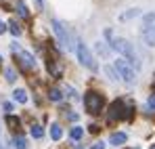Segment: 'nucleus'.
<instances>
[{"instance_id": "obj_29", "label": "nucleus", "mask_w": 155, "mask_h": 149, "mask_svg": "<svg viewBox=\"0 0 155 149\" xmlns=\"http://www.w3.org/2000/svg\"><path fill=\"white\" fill-rule=\"evenodd\" d=\"M67 118H69V120H78V113H74V111H71V113H67Z\"/></svg>"}, {"instance_id": "obj_33", "label": "nucleus", "mask_w": 155, "mask_h": 149, "mask_svg": "<svg viewBox=\"0 0 155 149\" xmlns=\"http://www.w3.org/2000/svg\"><path fill=\"white\" fill-rule=\"evenodd\" d=\"M0 149H2V145H0Z\"/></svg>"}, {"instance_id": "obj_12", "label": "nucleus", "mask_w": 155, "mask_h": 149, "mask_svg": "<svg viewBox=\"0 0 155 149\" xmlns=\"http://www.w3.org/2000/svg\"><path fill=\"white\" fill-rule=\"evenodd\" d=\"M140 36H143V40H145L147 46H155V36L151 34V32H147V29L140 27Z\"/></svg>"}, {"instance_id": "obj_25", "label": "nucleus", "mask_w": 155, "mask_h": 149, "mask_svg": "<svg viewBox=\"0 0 155 149\" xmlns=\"http://www.w3.org/2000/svg\"><path fill=\"white\" fill-rule=\"evenodd\" d=\"M65 93H67L71 99H78V95H76V90H74V88H69V86H67V88H65Z\"/></svg>"}, {"instance_id": "obj_27", "label": "nucleus", "mask_w": 155, "mask_h": 149, "mask_svg": "<svg viewBox=\"0 0 155 149\" xmlns=\"http://www.w3.org/2000/svg\"><path fill=\"white\" fill-rule=\"evenodd\" d=\"M88 130H90V132H99V126H97V124H90V126H88Z\"/></svg>"}, {"instance_id": "obj_23", "label": "nucleus", "mask_w": 155, "mask_h": 149, "mask_svg": "<svg viewBox=\"0 0 155 149\" xmlns=\"http://www.w3.org/2000/svg\"><path fill=\"white\" fill-rule=\"evenodd\" d=\"M105 74L109 76V78H111V80H117V74H115V72H113V67H109V65H107V67H105Z\"/></svg>"}, {"instance_id": "obj_7", "label": "nucleus", "mask_w": 155, "mask_h": 149, "mask_svg": "<svg viewBox=\"0 0 155 149\" xmlns=\"http://www.w3.org/2000/svg\"><path fill=\"white\" fill-rule=\"evenodd\" d=\"M11 50H13V55L19 59V63H21L25 69H34V67H36V59H34L27 50H23L21 46H17V44H11Z\"/></svg>"}, {"instance_id": "obj_14", "label": "nucleus", "mask_w": 155, "mask_h": 149, "mask_svg": "<svg viewBox=\"0 0 155 149\" xmlns=\"http://www.w3.org/2000/svg\"><path fill=\"white\" fill-rule=\"evenodd\" d=\"M61 137H63V128L59 124H51V139L52 141H59Z\"/></svg>"}, {"instance_id": "obj_15", "label": "nucleus", "mask_w": 155, "mask_h": 149, "mask_svg": "<svg viewBox=\"0 0 155 149\" xmlns=\"http://www.w3.org/2000/svg\"><path fill=\"white\" fill-rule=\"evenodd\" d=\"M29 132H31L34 139H42V137H44V130H42V126H40V124H34Z\"/></svg>"}, {"instance_id": "obj_32", "label": "nucleus", "mask_w": 155, "mask_h": 149, "mask_svg": "<svg viewBox=\"0 0 155 149\" xmlns=\"http://www.w3.org/2000/svg\"><path fill=\"white\" fill-rule=\"evenodd\" d=\"M0 61H2V57H0Z\"/></svg>"}, {"instance_id": "obj_1", "label": "nucleus", "mask_w": 155, "mask_h": 149, "mask_svg": "<svg viewBox=\"0 0 155 149\" xmlns=\"http://www.w3.org/2000/svg\"><path fill=\"white\" fill-rule=\"evenodd\" d=\"M105 38L111 42V49L115 50V52H120L122 55V59L124 61H128L130 65L134 67V72H138L140 69V57H138V52L134 49V44L126 40V38H122V36H113V32L111 29H105Z\"/></svg>"}, {"instance_id": "obj_10", "label": "nucleus", "mask_w": 155, "mask_h": 149, "mask_svg": "<svg viewBox=\"0 0 155 149\" xmlns=\"http://www.w3.org/2000/svg\"><path fill=\"white\" fill-rule=\"evenodd\" d=\"M13 147H15V149H27V139H25V137H21V134L13 137Z\"/></svg>"}, {"instance_id": "obj_17", "label": "nucleus", "mask_w": 155, "mask_h": 149, "mask_svg": "<svg viewBox=\"0 0 155 149\" xmlns=\"http://www.w3.org/2000/svg\"><path fill=\"white\" fill-rule=\"evenodd\" d=\"M15 4H17V11H19V15L25 19L27 15H29V11H27V6L23 4V0H15Z\"/></svg>"}, {"instance_id": "obj_9", "label": "nucleus", "mask_w": 155, "mask_h": 149, "mask_svg": "<svg viewBox=\"0 0 155 149\" xmlns=\"http://www.w3.org/2000/svg\"><path fill=\"white\" fill-rule=\"evenodd\" d=\"M128 141V137H126V132H113L111 137H109V145H124Z\"/></svg>"}, {"instance_id": "obj_4", "label": "nucleus", "mask_w": 155, "mask_h": 149, "mask_svg": "<svg viewBox=\"0 0 155 149\" xmlns=\"http://www.w3.org/2000/svg\"><path fill=\"white\" fill-rule=\"evenodd\" d=\"M113 72L117 74V78H122L126 84H136V72H134V67L130 65L128 61H124V59L113 61Z\"/></svg>"}, {"instance_id": "obj_5", "label": "nucleus", "mask_w": 155, "mask_h": 149, "mask_svg": "<svg viewBox=\"0 0 155 149\" xmlns=\"http://www.w3.org/2000/svg\"><path fill=\"white\" fill-rule=\"evenodd\" d=\"M132 116V107H126V103L122 99L113 101L109 105V111H107V120L109 122H115V120H124V118H130Z\"/></svg>"}, {"instance_id": "obj_30", "label": "nucleus", "mask_w": 155, "mask_h": 149, "mask_svg": "<svg viewBox=\"0 0 155 149\" xmlns=\"http://www.w3.org/2000/svg\"><path fill=\"white\" fill-rule=\"evenodd\" d=\"M36 4H38V8H42L44 6V0H36Z\"/></svg>"}, {"instance_id": "obj_28", "label": "nucleus", "mask_w": 155, "mask_h": 149, "mask_svg": "<svg viewBox=\"0 0 155 149\" xmlns=\"http://www.w3.org/2000/svg\"><path fill=\"white\" fill-rule=\"evenodd\" d=\"M4 32H6V23H4V21H0V34H4Z\"/></svg>"}, {"instance_id": "obj_2", "label": "nucleus", "mask_w": 155, "mask_h": 149, "mask_svg": "<svg viewBox=\"0 0 155 149\" xmlns=\"http://www.w3.org/2000/svg\"><path fill=\"white\" fill-rule=\"evenodd\" d=\"M51 25H52V32H54L57 40H59V44H61V49L74 50V46H76V38H74V34H71V32H69L63 23H61L59 19H52Z\"/></svg>"}, {"instance_id": "obj_22", "label": "nucleus", "mask_w": 155, "mask_h": 149, "mask_svg": "<svg viewBox=\"0 0 155 149\" xmlns=\"http://www.w3.org/2000/svg\"><path fill=\"white\" fill-rule=\"evenodd\" d=\"M97 50H99L103 57H109V52H111V50L107 49V44H105V42H97Z\"/></svg>"}, {"instance_id": "obj_24", "label": "nucleus", "mask_w": 155, "mask_h": 149, "mask_svg": "<svg viewBox=\"0 0 155 149\" xmlns=\"http://www.w3.org/2000/svg\"><path fill=\"white\" fill-rule=\"evenodd\" d=\"M147 107H149L151 111H155V95H151V97L147 99Z\"/></svg>"}, {"instance_id": "obj_8", "label": "nucleus", "mask_w": 155, "mask_h": 149, "mask_svg": "<svg viewBox=\"0 0 155 149\" xmlns=\"http://www.w3.org/2000/svg\"><path fill=\"white\" fill-rule=\"evenodd\" d=\"M143 29L151 32V34L155 36V13H147V15H143Z\"/></svg>"}, {"instance_id": "obj_26", "label": "nucleus", "mask_w": 155, "mask_h": 149, "mask_svg": "<svg viewBox=\"0 0 155 149\" xmlns=\"http://www.w3.org/2000/svg\"><path fill=\"white\" fill-rule=\"evenodd\" d=\"M90 149H105V143H103V141H97V143H94Z\"/></svg>"}, {"instance_id": "obj_11", "label": "nucleus", "mask_w": 155, "mask_h": 149, "mask_svg": "<svg viewBox=\"0 0 155 149\" xmlns=\"http://www.w3.org/2000/svg\"><path fill=\"white\" fill-rule=\"evenodd\" d=\"M138 15H140V8H128L126 13H122V15H120V21H128V19L138 17Z\"/></svg>"}, {"instance_id": "obj_16", "label": "nucleus", "mask_w": 155, "mask_h": 149, "mask_svg": "<svg viewBox=\"0 0 155 149\" xmlns=\"http://www.w3.org/2000/svg\"><path fill=\"white\" fill-rule=\"evenodd\" d=\"M48 99L54 101V103H59V101L63 99V95H61V90H59V88H51V90H48Z\"/></svg>"}, {"instance_id": "obj_13", "label": "nucleus", "mask_w": 155, "mask_h": 149, "mask_svg": "<svg viewBox=\"0 0 155 149\" xmlns=\"http://www.w3.org/2000/svg\"><path fill=\"white\" fill-rule=\"evenodd\" d=\"M13 99L17 103H27V93L23 88H17V90H13Z\"/></svg>"}, {"instance_id": "obj_19", "label": "nucleus", "mask_w": 155, "mask_h": 149, "mask_svg": "<svg viewBox=\"0 0 155 149\" xmlns=\"http://www.w3.org/2000/svg\"><path fill=\"white\" fill-rule=\"evenodd\" d=\"M8 29H11V34H13V36H19V34H21V25L17 23L15 19H13V21H8Z\"/></svg>"}, {"instance_id": "obj_3", "label": "nucleus", "mask_w": 155, "mask_h": 149, "mask_svg": "<svg viewBox=\"0 0 155 149\" xmlns=\"http://www.w3.org/2000/svg\"><path fill=\"white\" fill-rule=\"evenodd\" d=\"M74 50H76L80 63H82L86 69H90V72H97V69H99V67H97V61H94V57H92V52H90V49H88L80 38H76V46H74Z\"/></svg>"}, {"instance_id": "obj_20", "label": "nucleus", "mask_w": 155, "mask_h": 149, "mask_svg": "<svg viewBox=\"0 0 155 149\" xmlns=\"http://www.w3.org/2000/svg\"><path fill=\"white\" fill-rule=\"evenodd\" d=\"M4 78H6V82H11V84H13V82L17 80V74H15V69H13V67H6V69H4Z\"/></svg>"}, {"instance_id": "obj_18", "label": "nucleus", "mask_w": 155, "mask_h": 149, "mask_svg": "<svg viewBox=\"0 0 155 149\" xmlns=\"http://www.w3.org/2000/svg\"><path fill=\"white\" fill-rule=\"evenodd\" d=\"M82 134H84V128H82V126H74V128H71V132H69V137H71L74 141L82 139Z\"/></svg>"}, {"instance_id": "obj_31", "label": "nucleus", "mask_w": 155, "mask_h": 149, "mask_svg": "<svg viewBox=\"0 0 155 149\" xmlns=\"http://www.w3.org/2000/svg\"><path fill=\"white\" fill-rule=\"evenodd\" d=\"M149 149H155V145H151V147H149Z\"/></svg>"}, {"instance_id": "obj_21", "label": "nucleus", "mask_w": 155, "mask_h": 149, "mask_svg": "<svg viewBox=\"0 0 155 149\" xmlns=\"http://www.w3.org/2000/svg\"><path fill=\"white\" fill-rule=\"evenodd\" d=\"M6 124L11 126L13 130H17V128H19V118H15V116L8 113V116H6Z\"/></svg>"}, {"instance_id": "obj_6", "label": "nucleus", "mask_w": 155, "mask_h": 149, "mask_svg": "<svg viewBox=\"0 0 155 149\" xmlns=\"http://www.w3.org/2000/svg\"><path fill=\"white\" fill-rule=\"evenodd\" d=\"M103 95H99V93H94V90H88L86 95H84V105H86V109L90 111V113H101V109H103Z\"/></svg>"}]
</instances>
